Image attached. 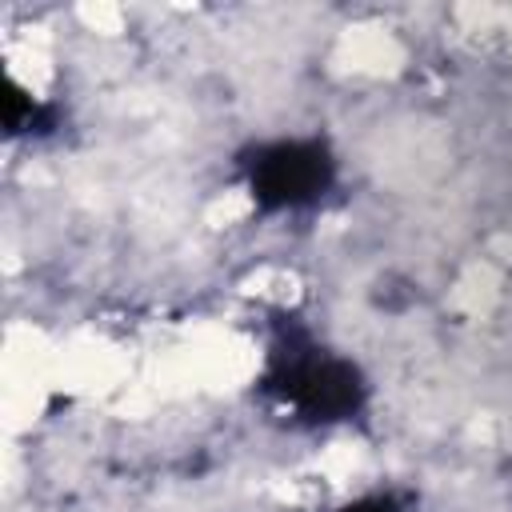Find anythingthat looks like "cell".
Listing matches in <instances>:
<instances>
[{
	"label": "cell",
	"instance_id": "3",
	"mask_svg": "<svg viewBox=\"0 0 512 512\" xmlns=\"http://www.w3.org/2000/svg\"><path fill=\"white\" fill-rule=\"evenodd\" d=\"M4 128L12 136H20V132H52V108L32 100L28 92H20L8 80L4 84Z\"/></svg>",
	"mask_w": 512,
	"mask_h": 512
},
{
	"label": "cell",
	"instance_id": "2",
	"mask_svg": "<svg viewBox=\"0 0 512 512\" xmlns=\"http://www.w3.org/2000/svg\"><path fill=\"white\" fill-rule=\"evenodd\" d=\"M240 172L256 208L292 212V208L316 204L332 188L336 160L320 140H272L252 148L240 160Z\"/></svg>",
	"mask_w": 512,
	"mask_h": 512
},
{
	"label": "cell",
	"instance_id": "4",
	"mask_svg": "<svg viewBox=\"0 0 512 512\" xmlns=\"http://www.w3.org/2000/svg\"><path fill=\"white\" fill-rule=\"evenodd\" d=\"M340 512H400V504H396V496H364V500L344 504Z\"/></svg>",
	"mask_w": 512,
	"mask_h": 512
},
{
	"label": "cell",
	"instance_id": "1",
	"mask_svg": "<svg viewBox=\"0 0 512 512\" xmlns=\"http://www.w3.org/2000/svg\"><path fill=\"white\" fill-rule=\"evenodd\" d=\"M264 392L308 424H336L364 408L368 384L352 360L332 356L304 328L288 324L268 352Z\"/></svg>",
	"mask_w": 512,
	"mask_h": 512
}]
</instances>
